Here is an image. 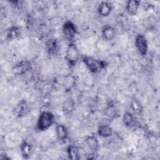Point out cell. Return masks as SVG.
I'll return each mask as SVG.
<instances>
[{
  "label": "cell",
  "mask_w": 160,
  "mask_h": 160,
  "mask_svg": "<svg viewBox=\"0 0 160 160\" xmlns=\"http://www.w3.org/2000/svg\"><path fill=\"white\" fill-rule=\"evenodd\" d=\"M81 59L83 64L92 73H98L105 69L107 66L106 62L92 56H81Z\"/></svg>",
  "instance_id": "1"
},
{
  "label": "cell",
  "mask_w": 160,
  "mask_h": 160,
  "mask_svg": "<svg viewBox=\"0 0 160 160\" xmlns=\"http://www.w3.org/2000/svg\"><path fill=\"white\" fill-rule=\"evenodd\" d=\"M54 122V115L49 111H42L40 112L37 122L36 128L41 131L48 129Z\"/></svg>",
  "instance_id": "2"
},
{
  "label": "cell",
  "mask_w": 160,
  "mask_h": 160,
  "mask_svg": "<svg viewBox=\"0 0 160 160\" xmlns=\"http://www.w3.org/2000/svg\"><path fill=\"white\" fill-rule=\"evenodd\" d=\"M81 58L79 51L74 42H69L65 52V59L68 65L74 67Z\"/></svg>",
  "instance_id": "3"
},
{
  "label": "cell",
  "mask_w": 160,
  "mask_h": 160,
  "mask_svg": "<svg viewBox=\"0 0 160 160\" xmlns=\"http://www.w3.org/2000/svg\"><path fill=\"white\" fill-rule=\"evenodd\" d=\"M62 31L64 38L68 41L69 42H74L78 29L76 24L72 21L69 20L65 21L62 25Z\"/></svg>",
  "instance_id": "4"
},
{
  "label": "cell",
  "mask_w": 160,
  "mask_h": 160,
  "mask_svg": "<svg viewBox=\"0 0 160 160\" xmlns=\"http://www.w3.org/2000/svg\"><path fill=\"white\" fill-rule=\"evenodd\" d=\"M134 45L138 52L146 56L148 51V43L146 38L142 34H138L134 38Z\"/></svg>",
  "instance_id": "5"
},
{
  "label": "cell",
  "mask_w": 160,
  "mask_h": 160,
  "mask_svg": "<svg viewBox=\"0 0 160 160\" xmlns=\"http://www.w3.org/2000/svg\"><path fill=\"white\" fill-rule=\"evenodd\" d=\"M31 64L28 60H22L16 63L12 68V73L16 76H21L26 74L30 70Z\"/></svg>",
  "instance_id": "6"
},
{
  "label": "cell",
  "mask_w": 160,
  "mask_h": 160,
  "mask_svg": "<svg viewBox=\"0 0 160 160\" xmlns=\"http://www.w3.org/2000/svg\"><path fill=\"white\" fill-rule=\"evenodd\" d=\"M14 114L18 118H22L26 116L29 112V108L28 102L25 100H21L14 107Z\"/></svg>",
  "instance_id": "7"
},
{
  "label": "cell",
  "mask_w": 160,
  "mask_h": 160,
  "mask_svg": "<svg viewBox=\"0 0 160 160\" xmlns=\"http://www.w3.org/2000/svg\"><path fill=\"white\" fill-rule=\"evenodd\" d=\"M116 35V31L113 26L109 24L104 25L101 29L102 38L106 41L112 40Z\"/></svg>",
  "instance_id": "8"
},
{
  "label": "cell",
  "mask_w": 160,
  "mask_h": 160,
  "mask_svg": "<svg viewBox=\"0 0 160 160\" xmlns=\"http://www.w3.org/2000/svg\"><path fill=\"white\" fill-rule=\"evenodd\" d=\"M112 9V4L108 1H102L98 6V12L102 17H108L111 14Z\"/></svg>",
  "instance_id": "9"
},
{
  "label": "cell",
  "mask_w": 160,
  "mask_h": 160,
  "mask_svg": "<svg viewBox=\"0 0 160 160\" xmlns=\"http://www.w3.org/2000/svg\"><path fill=\"white\" fill-rule=\"evenodd\" d=\"M55 132L59 141L61 142H65L67 140L68 138V131L64 124H56L55 127Z\"/></svg>",
  "instance_id": "10"
},
{
  "label": "cell",
  "mask_w": 160,
  "mask_h": 160,
  "mask_svg": "<svg viewBox=\"0 0 160 160\" xmlns=\"http://www.w3.org/2000/svg\"><path fill=\"white\" fill-rule=\"evenodd\" d=\"M45 47L49 55H56L58 52V42L56 39L50 38L48 39L46 42Z\"/></svg>",
  "instance_id": "11"
},
{
  "label": "cell",
  "mask_w": 160,
  "mask_h": 160,
  "mask_svg": "<svg viewBox=\"0 0 160 160\" xmlns=\"http://www.w3.org/2000/svg\"><path fill=\"white\" fill-rule=\"evenodd\" d=\"M140 6V1L137 0H129L127 1L125 9L127 13L131 16L136 15L138 12Z\"/></svg>",
  "instance_id": "12"
},
{
  "label": "cell",
  "mask_w": 160,
  "mask_h": 160,
  "mask_svg": "<svg viewBox=\"0 0 160 160\" xmlns=\"http://www.w3.org/2000/svg\"><path fill=\"white\" fill-rule=\"evenodd\" d=\"M21 31L20 29L18 26H12L9 28L6 32V39L8 41H11L17 39L18 37L20 36Z\"/></svg>",
  "instance_id": "13"
},
{
  "label": "cell",
  "mask_w": 160,
  "mask_h": 160,
  "mask_svg": "<svg viewBox=\"0 0 160 160\" xmlns=\"http://www.w3.org/2000/svg\"><path fill=\"white\" fill-rule=\"evenodd\" d=\"M97 133L100 137H102L104 138H108L112 136V129L109 125L101 124L98 128Z\"/></svg>",
  "instance_id": "14"
},
{
  "label": "cell",
  "mask_w": 160,
  "mask_h": 160,
  "mask_svg": "<svg viewBox=\"0 0 160 160\" xmlns=\"http://www.w3.org/2000/svg\"><path fill=\"white\" fill-rule=\"evenodd\" d=\"M85 144L88 148L93 152L98 150L99 148V142L97 138L94 135H90L85 139Z\"/></svg>",
  "instance_id": "15"
},
{
  "label": "cell",
  "mask_w": 160,
  "mask_h": 160,
  "mask_svg": "<svg viewBox=\"0 0 160 160\" xmlns=\"http://www.w3.org/2000/svg\"><path fill=\"white\" fill-rule=\"evenodd\" d=\"M20 151L23 158L28 159L32 154V146L28 141H24L20 146Z\"/></svg>",
  "instance_id": "16"
},
{
  "label": "cell",
  "mask_w": 160,
  "mask_h": 160,
  "mask_svg": "<svg viewBox=\"0 0 160 160\" xmlns=\"http://www.w3.org/2000/svg\"><path fill=\"white\" fill-rule=\"evenodd\" d=\"M123 124L128 128L134 127L136 124V121L132 114L129 111L125 112L122 116Z\"/></svg>",
  "instance_id": "17"
},
{
  "label": "cell",
  "mask_w": 160,
  "mask_h": 160,
  "mask_svg": "<svg viewBox=\"0 0 160 160\" xmlns=\"http://www.w3.org/2000/svg\"><path fill=\"white\" fill-rule=\"evenodd\" d=\"M74 108H75V103H74V99L72 98L69 97L64 102L62 109L64 114H70L74 111Z\"/></svg>",
  "instance_id": "18"
},
{
  "label": "cell",
  "mask_w": 160,
  "mask_h": 160,
  "mask_svg": "<svg viewBox=\"0 0 160 160\" xmlns=\"http://www.w3.org/2000/svg\"><path fill=\"white\" fill-rule=\"evenodd\" d=\"M66 152L69 159H79V150L75 145H69L66 149Z\"/></svg>",
  "instance_id": "19"
},
{
  "label": "cell",
  "mask_w": 160,
  "mask_h": 160,
  "mask_svg": "<svg viewBox=\"0 0 160 160\" xmlns=\"http://www.w3.org/2000/svg\"><path fill=\"white\" fill-rule=\"evenodd\" d=\"M104 116L109 119H113L118 116V111L113 104L108 105L104 111Z\"/></svg>",
  "instance_id": "20"
},
{
  "label": "cell",
  "mask_w": 160,
  "mask_h": 160,
  "mask_svg": "<svg viewBox=\"0 0 160 160\" xmlns=\"http://www.w3.org/2000/svg\"><path fill=\"white\" fill-rule=\"evenodd\" d=\"M131 108L132 110V111L140 115L142 112V107L141 104L139 102V101L135 99H132L131 102Z\"/></svg>",
  "instance_id": "21"
}]
</instances>
